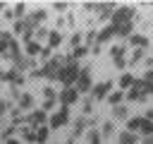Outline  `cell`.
<instances>
[{"instance_id":"5b68a950","label":"cell","mask_w":153,"mask_h":144,"mask_svg":"<svg viewBox=\"0 0 153 144\" xmlns=\"http://www.w3.org/2000/svg\"><path fill=\"white\" fill-rule=\"evenodd\" d=\"M76 98H79V91H76L74 86H65V89L57 94V101H60L65 108H69L72 103H76Z\"/></svg>"},{"instance_id":"7a4b0ae2","label":"cell","mask_w":153,"mask_h":144,"mask_svg":"<svg viewBox=\"0 0 153 144\" xmlns=\"http://www.w3.org/2000/svg\"><path fill=\"white\" fill-rule=\"evenodd\" d=\"M79 72H81L79 62H76V60H72V58H67V60H65V65H62V70H60V77H57V79H60L62 84H67V86H74V82H76Z\"/></svg>"},{"instance_id":"cb8c5ba5","label":"cell","mask_w":153,"mask_h":144,"mask_svg":"<svg viewBox=\"0 0 153 144\" xmlns=\"http://www.w3.org/2000/svg\"><path fill=\"white\" fill-rule=\"evenodd\" d=\"M122 98H124V94H122V91H112V94L108 96V101L112 103V108H115V106H120V103H122Z\"/></svg>"},{"instance_id":"4dcf8cb0","label":"cell","mask_w":153,"mask_h":144,"mask_svg":"<svg viewBox=\"0 0 153 144\" xmlns=\"http://www.w3.org/2000/svg\"><path fill=\"white\" fill-rule=\"evenodd\" d=\"M41 58L43 60H50V48H41Z\"/></svg>"},{"instance_id":"8fae6325","label":"cell","mask_w":153,"mask_h":144,"mask_svg":"<svg viewBox=\"0 0 153 144\" xmlns=\"http://www.w3.org/2000/svg\"><path fill=\"white\" fill-rule=\"evenodd\" d=\"M17 103H19V110H29V108L33 106V98H31L29 94H19V96H17Z\"/></svg>"},{"instance_id":"f546056e","label":"cell","mask_w":153,"mask_h":144,"mask_svg":"<svg viewBox=\"0 0 153 144\" xmlns=\"http://www.w3.org/2000/svg\"><path fill=\"white\" fill-rule=\"evenodd\" d=\"M141 79H146V82H151V84H153V70H146Z\"/></svg>"},{"instance_id":"4316f807","label":"cell","mask_w":153,"mask_h":144,"mask_svg":"<svg viewBox=\"0 0 153 144\" xmlns=\"http://www.w3.org/2000/svg\"><path fill=\"white\" fill-rule=\"evenodd\" d=\"M81 110H84V115L93 113V98H86V101H84V106H81Z\"/></svg>"},{"instance_id":"ac0fdd59","label":"cell","mask_w":153,"mask_h":144,"mask_svg":"<svg viewBox=\"0 0 153 144\" xmlns=\"http://www.w3.org/2000/svg\"><path fill=\"white\" fill-rule=\"evenodd\" d=\"M48 134H50L48 127H38V130H36V142H38V144H45V142H48Z\"/></svg>"},{"instance_id":"7c38bea8","label":"cell","mask_w":153,"mask_h":144,"mask_svg":"<svg viewBox=\"0 0 153 144\" xmlns=\"http://www.w3.org/2000/svg\"><path fill=\"white\" fill-rule=\"evenodd\" d=\"M112 115H115L117 120H129V108L120 103V106H115V108H112Z\"/></svg>"},{"instance_id":"9a60e30c","label":"cell","mask_w":153,"mask_h":144,"mask_svg":"<svg viewBox=\"0 0 153 144\" xmlns=\"http://www.w3.org/2000/svg\"><path fill=\"white\" fill-rule=\"evenodd\" d=\"M146 58V50L143 48H134V53H131V58H129V65H136V62H141Z\"/></svg>"},{"instance_id":"44dd1931","label":"cell","mask_w":153,"mask_h":144,"mask_svg":"<svg viewBox=\"0 0 153 144\" xmlns=\"http://www.w3.org/2000/svg\"><path fill=\"white\" fill-rule=\"evenodd\" d=\"M131 84H134V74H122V77H120V86H122V89L129 91Z\"/></svg>"},{"instance_id":"277c9868","label":"cell","mask_w":153,"mask_h":144,"mask_svg":"<svg viewBox=\"0 0 153 144\" xmlns=\"http://www.w3.org/2000/svg\"><path fill=\"white\" fill-rule=\"evenodd\" d=\"M74 89H76L79 94H84V91H91V89H93V84H91V67H81V72H79V77H76V82H74Z\"/></svg>"},{"instance_id":"83f0119b","label":"cell","mask_w":153,"mask_h":144,"mask_svg":"<svg viewBox=\"0 0 153 144\" xmlns=\"http://www.w3.org/2000/svg\"><path fill=\"white\" fill-rule=\"evenodd\" d=\"M33 34H36V38H48V34H50V31H48L45 26H38V29H36Z\"/></svg>"},{"instance_id":"6da1fadb","label":"cell","mask_w":153,"mask_h":144,"mask_svg":"<svg viewBox=\"0 0 153 144\" xmlns=\"http://www.w3.org/2000/svg\"><path fill=\"white\" fill-rule=\"evenodd\" d=\"M65 60L67 58H50L41 70H36L31 77H48V79H57L60 77V70H62V65H65Z\"/></svg>"},{"instance_id":"d6986e66","label":"cell","mask_w":153,"mask_h":144,"mask_svg":"<svg viewBox=\"0 0 153 144\" xmlns=\"http://www.w3.org/2000/svg\"><path fill=\"white\" fill-rule=\"evenodd\" d=\"M117 29V36H131V31H134V24H122V26H115Z\"/></svg>"},{"instance_id":"4fadbf2b","label":"cell","mask_w":153,"mask_h":144,"mask_svg":"<svg viewBox=\"0 0 153 144\" xmlns=\"http://www.w3.org/2000/svg\"><path fill=\"white\" fill-rule=\"evenodd\" d=\"M136 132H141L143 137H146V134H153V120H146V118L141 115V125H139Z\"/></svg>"},{"instance_id":"7402d4cb","label":"cell","mask_w":153,"mask_h":144,"mask_svg":"<svg viewBox=\"0 0 153 144\" xmlns=\"http://www.w3.org/2000/svg\"><path fill=\"white\" fill-rule=\"evenodd\" d=\"M124 96H127V98H129V101H146V96H143V94H141V91H136V89H134V86H131V89H129V91H127V94H124Z\"/></svg>"},{"instance_id":"603a6c76","label":"cell","mask_w":153,"mask_h":144,"mask_svg":"<svg viewBox=\"0 0 153 144\" xmlns=\"http://www.w3.org/2000/svg\"><path fill=\"white\" fill-rule=\"evenodd\" d=\"M60 41H62V36H60L57 31H50V34H48V43H50L48 48H55V46H60Z\"/></svg>"},{"instance_id":"ba28073f","label":"cell","mask_w":153,"mask_h":144,"mask_svg":"<svg viewBox=\"0 0 153 144\" xmlns=\"http://www.w3.org/2000/svg\"><path fill=\"white\" fill-rule=\"evenodd\" d=\"M112 36H117V29H115V26H112V24H108V26H105V29H100V31H98V34H96V43H98V46H100V43H105V41H110V38H112Z\"/></svg>"},{"instance_id":"8992f818","label":"cell","mask_w":153,"mask_h":144,"mask_svg":"<svg viewBox=\"0 0 153 144\" xmlns=\"http://www.w3.org/2000/svg\"><path fill=\"white\" fill-rule=\"evenodd\" d=\"M110 89H112V82H100V84H96V86L91 89V98L103 101V98L110 96Z\"/></svg>"},{"instance_id":"ab89813d","label":"cell","mask_w":153,"mask_h":144,"mask_svg":"<svg viewBox=\"0 0 153 144\" xmlns=\"http://www.w3.org/2000/svg\"><path fill=\"white\" fill-rule=\"evenodd\" d=\"M0 10H2V2H0Z\"/></svg>"},{"instance_id":"9c48e42d","label":"cell","mask_w":153,"mask_h":144,"mask_svg":"<svg viewBox=\"0 0 153 144\" xmlns=\"http://www.w3.org/2000/svg\"><path fill=\"white\" fill-rule=\"evenodd\" d=\"M110 58H112V62L122 70V67L127 65V62H124V46H112V48H110Z\"/></svg>"},{"instance_id":"e0dca14e","label":"cell","mask_w":153,"mask_h":144,"mask_svg":"<svg viewBox=\"0 0 153 144\" xmlns=\"http://www.w3.org/2000/svg\"><path fill=\"white\" fill-rule=\"evenodd\" d=\"M86 142H88V144H103V137H100V132H98V130H88Z\"/></svg>"},{"instance_id":"f35d334b","label":"cell","mask_w":153,"mask_h":144,"mask_svg":"<svg viewBox=\"0 0 153 144\" xmlns=\"http://www.w3.org/2000/svg\"><path fill=\"white\" fill-rule=\"evenodd\" d=\"M0 79H7V72H2V70H0Z\"/></svg>"},{"instance_id":"d590c367","label":"cell","mask_w":153,"mask_h":144,"mask_svg":"<svg viewBox=\"0 0 153 144\" xmlns=\"http://www.w3.org/2000/svg\"><path fill=\"white\" fill-rule=\"evenodd\" d=\"M91 53H93V55H98V53H100V46H98V43H93V46H91Z\"/></svg>"},{"instance_id":"74e56055","label":"cell","mask_w":153,"mask_h":144,"mask_svg":"<svg viewBox=\"0 0 153 144\" xmlns=\"http://www.w3.org/2000/svg\"><path fill=\"white\" fill-rule=\"evenodd\" d=\"M65 7H67V2H55V10H60V12H62Z\"/></svg>"},{"instance_id":"52a82bcc","label":"cell","mask_w":153,"mask_h":144,"mask_svg":"<svg viewBox=\"0 0 153 144\" xmlns=\"http://www.w3.org/2000/svg\"><path fill=\"white\" fill-rule=\"evenodd\" d=\"M67 120H69V108H65V106H62V108L50 118V127H55V130H57V127L67 125Z\"/></svg>"},{"instance_id":"d4e9b609","label":"cell","mask_w":153,"mask_h":144,"mask_svg":"<svg viewBox=\"0 0 153 144\" xmlns=\"http://www.w3.org/2000/svg\"><path fill=\"white\" fill-rule=\"evenodd\" d=\"M112 134H115V125L112 122H105L100 127V137H112Z\"/></svg>"},{"instance_id":"d6a6232c","label":"cell","mask_w":153,"mask_h":144,"mask_svg":"<svg viewBox=\"0 0 153 144\" xmlns=\"http://www.w3.org/2000/svg\"><path fill=\"white\" fill-rule=\"evenodd\" d=\"M55 103H57V101H45V103H43V110H50Z\"/></svg>"},{"instance_id":"5bb4252c","label":"cell","mask_w":153,"mask_h":144,"mask_svg":"<svg viewBox=\"0 0 153 144\" xmlns=\"http://www.w3.org/2000/svg\"><path fill=\"white\" fill-rule=\"evenodd\" d=\"M129 41H131V46H136V48H143V50H146V46H148V38H146V36H141V34H134Z\"/></svg>"},{"instance_id":"836d02e7","label":"cell","mask_w":153,"mask_h":144,"mask_svg":"<svg viewBox=\"0 0 153 144\" xmlns=\"http://www.w3.org/2000/svg\"><path fill=\"white\" fill-rule=\"evenodd\" d=\"M141 144H153V134H146V137L141 139Z\"/></svg>"},{"instance_id":"2e32d148","label":"cell","mask_w":153,"mask_h":144,"mask_svg":"<svg viewBox=\"0 0 153 144\" xmlns=\"http://www.w3.org/2000/svg\"><path fill=\"white\" fill-rule=\"evenodd\" d=\"M29 122L31 125H38V122H45V110H33L29 115Z\"/></svg>"},{"instance_id":"e575fe53","label":"cell","mask_w":153,"mask_h":144,"mask_svg":"<svg viewBox=\"0 0 153 144\" xmlns=\"http://www.w3.org/2000/svg\"><path fill=\"white\" fill-rule=\"evenodd\" d=\"M79 41H81V36H79V34H74V36H72V46L76 48V43H79Z\"/></svg>"},{"instance_id":"8d00e7d4","label":"cell","mask_w":153,"mask_h":144,"mask_svg":"<svg viewBox=\"0 0 153 144\" xmlns=\"http://www.w3.org/2000/svg\"><path fill=\"white\" fill-rule=\"evenodd\" d=\"M143 118H146V120H153V108H148V110L143 113Z\"/></svg>"},{"instance_id":"3957f363","label":"cell","mask_w":153,"mask_h":144,"mask_svg":"<svg viewBox=\"0 0 153 144\" xmlns=\"http://www.w3.org/2000/svg\"><path fill=\"white\" fill-rule=\"evenodd\" d=\"M112 26H122V24H134L136 19V10L134 7H117L112 12Z\"/></svg>"},{"instance_id":"484cf974","label":"cell","mask_w":153,"mask_h":144,"mask_svg":"<svg viewBox=\"0 0 153 144\" xmlns=\"http://www.w3.org/2000/svg\"><path fill=\"white\" fill-rule=\"evenodd\" d=\"M26 50H29V55H41V46L36 41H29L26 43Z\"/></svg>"},{"instance_id":"ffe728a7","label":"cell","mask_w":153,"mask_h":144,"mask_svg":"<svg viewBox=\"0 0 153 144\" xmlns=\"http://www.w3.org/2000/svg\"><path fill=\"white\" fill-rule=\"evenodd\" d=\"M86 53H88V48H86V46H76V48L69 53V58H72V60H79V58H84Z\"/></svg>"},{"instance_id":"30bf717a","label":"cell","mask_w":153,"mask_h":144,"mask_svg":"<svg viewBox=\"0 0 153 144\" xmlns=\"http://www.w3.org/2000/svg\"><path fill=\"white\" fill-rule=\"evenodd\" d=\"M117 144H139V137L134 132H129V130H122L117 134Z\"/></svg>"},{"instance_id":"1f68e13d","label":"cell","mask_w":153,"mask_h":144,"mask_svg":"<svg viewBox=\"0 0 153 144\" xmlns=\"http://www.w3.org/2000/svg\"><path fill=\"white\" fill-rule=\"evenodd\" d=\"M5 113H7V101H2V98H0V118H2Z\"/></svg>"},{"instance_id":"f1b7e54d","label":"cell","mask_w":153,"mask_h":144,"mask_svg":"<svg viewBox=\"0 0 153 144\" xmlns=\"http://www.w3.org/2000/svg\"><path fill=\"white\" fill-rule=\"evenodd\" d=\"M24 10H26L24 5H17V7H14V17H19V19H24V17H26V14H24Z\"/></svg>"}]
</instances>
